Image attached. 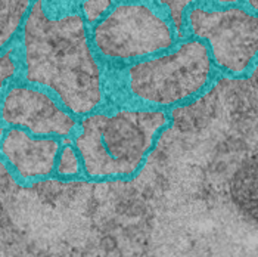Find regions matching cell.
I'll return each mask as SVG.
<instances>
[{
    "label": "cell",
    "instance_id": "6da1fadb",
    "mask_svg": "<svg viewBox=\"0 0 258 257\" xmlns=\"http://www.w3.org/2000/svg\"><path fill=\"white\" fill-rule=\"evenodd\" d=\"M22 81L46 89L77 119L106 107V84L80 14L50 17L34 0L21 31Z\"/></svg>",
    "mask_w": 258,
    "mask_h": 257
},
{
    "label": "cell",
    "instance_id": "7a4b0ae2",
    "mask_svg": "<svg viewBox=\"0 0 258 257\" xmlns=\"http://www.w3.org/2000/svg\"><path fill=\"white\" fill-rule=\"evenodd\" d=\"M165 110L138 105H106L79 121L73 145L89 180L135 178L170 127Z\"/></svg>",
    "mask_w": 258,
    "mask_h": 257
},
{
    "label": "cell",
    "instance_id": "3957f363",
    "mask_svg": "<svg viewBox=\"0 0 258 257\" xmlns=\"http://www.w3.org/2000/svg\"><path fill=\"white\" fill-rule=\"evenodd\" d=\"M213 74L214 62L208 46L202 40L190 39L170 54L130 65L122 90L132 105L167 111L201 95Z\"/></svg>",
    "mask_w": 258,
    "mask_h": 257
},
{
    "label": "cell",
    "instance_id": "277c9868",
    "mask_svg": "<svg viewBox=\"0 0 258 257\" xmlns=\"http://www.w3.org/2000/svg\"><path fill=\"white\" fill-rule=\"evenodd\" d=\"M92 40L102 58L130 62L171 49L176 34L170 22L149 5L124 2L93 25Z\"/></svg>",
    "mask_w": 258,
    "mask_h": 257
},
{
    "label": "cell",
    "instance_id": "5b68a950",
    "mask_svg": "<svg viewBox=\"0 0 258 257\" xmlns=\"http://www.w3.org/2000/svg\"><path fill=\"white\" fill-rule=\"evenodd\" d=\"M194 36L207 40L213 62L220 70L240 76L258 57V17L242 8L207 9L197 6L189 12Z\"/></svg>",
    "mask_w": 258,
    "mask_h": 257
},
{
    "label": "cell",
    "instance_id": "8992f818",
    "mask_svg": "<svg viewBox=\"0 0 258 257\" xmlns=\"http://www.w3.org/2000/svg\"><path fill=\"white\" fill-rule=\"evenodd\" d=\"M79 121L50 92L25 81L12 83L0 104L2 127L22 129L34 136L73 139Z\"/></svg>",
    "mask_w": 258,
    "mask_h": 257
},
{
    "label": "cell",
    "instance_id": "52a82bcc",
    "mask_svg": "<svg viewBox=\"0 0 258 257\" xmlns=\"http://www.w3.org/2000/svg\"><path fill=\"white\" fill-rule=\"evenodd\" d=\"M62 148V139L34 136L17 127L0 132V159L21 183L52 178Z\"/></svg>",
    "mask_w": 258,
    "mask_h": 257
},
{
    "label": "cell",
    "instance_id": "ba28073f",
    "mask_svg": "<svg viewBox=\"0 0 258 257\" xmlns=\"http://www.w3.org/2000/svg\"><path fill=\"white\" fill-rule=\"evenodd\" d=\"M34 0H0V54L9 47L24 25Z\"/></svg>",
    "mask_w": 258,
    "mask_h": 257
},
{
    "label": "cell",
    "instance_id": "9c48e42d",
    "mask_svg": "<svg viewBox=\"0 0 258 257\" xmlns=\"http://www.w3.org/2000/svg\"><path fill=\"white\" fill-rule=\"evenodd\" d=\"M55 175H56V178L63 179V180L81 179V176H83L81 159H80L79 151L73 145V142L62 143L59 156L56 160Z\"/></svg>",
    "mask_w": 258,
    "mask_h": 257
},
{
    "label": "cell",
    "instance_id": "30bf717a",
    "mask_svg": "<svg viewBox=\"0 0 258 257\" xmlns=\"http://www.w3.org/2000/svg\"><path fill=\"white\" fill-rule=\"evenodd\" d=\"M20 73V57H18V47L9 46L0 54V104L5 96L6 89L12 84V81L17 79ZM3 127L0 126V130Z\"/></svg>",
    "mask_w": 258,
    "mask_h": 257
},
{
    "label": "cell",
    "instance_id": "8fae6325",
    "mask_svg": "<svg viewBox=\"0 0 258 257\" xmlns=\"http://www.w3.org/2000/svg\"><path fill=\"white\" fill-rule=\"evenodd\" d=\"M114 8V0H83L81 14L87 24L96 25Z\"/></svg>",
    "mask_w": 258,
    "mask_h": 257
},
{
    "label": "cell",
    "instance_id": "7c38bea8",
    "mask_svg": "<svg viewBox=\"0 0 258 257\" xmlns=\"http://www.w3.org/2000/svg\"><path fill=\"white\" fill-rule=\"evenodd\" d=\"M197 0H158L159 5L167 8L171 22L174 25V30L179 37H183V20H184V11Z\"/></svg>",
    "mask_w": 258,
    "mask_h": 257
},
{
    "label": "cell",
    "instance_id": "4fadbf2b",
    "mask_svg": "<svg viewBox=\"0 0 258 257\" xmlns=\"http://www.w3.org/2000/svg\"><path fill=\"white\" fill-rule=\"evenodd\" d=\"M248 5L252 11H255L258 14V0H248Z\"/></svg>",
    "mask_w": 258,
    "mask_h": 257
},
{
    "label": "cell",
    "instance_id": "5bb4252c",
    "mask_svg": "<svg viewBox=\"0 0 258 257\" xmlns=\"http://www.w3.org/2000/svg\"><path fill=\"white\" fill-rule=\"evenodd\" d=\"M216 3H219V5H235V3H238L239 0H214Z\"/></svg>",
    "mask_w": 258,
    "mask_h": 257
},
{
    "label": "cell",
    "instance_id": "9a60e30c",
    "mask_svg": "<svg viewBox=\"0 0 258 257\" xmlns=\"http://www.w3.org/2000/svg\"><path fill=\"white\" fill-rule=\"evenodd\" d=\"M121 2H139V0H121Z\"/></svg>",
    "mask_w": 258,
    "mask_h": 257
}]
</instances>
